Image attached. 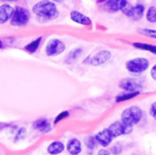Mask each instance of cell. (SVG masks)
Here are the masks:
<instances>
[{
    "label": "cell",
    "mask_w": 156,
    "mask_h": 155,
    "mask_svg": "<svg viewBox=\"0 0 156 155\" xmlns=\"http://www.w3.org/2000/svg\"><path fill=\"white\" fill-rule=\"evenodd\" d=\"M32 11L37 16L47 20L53 19L58 15L56 5L49 0H42L37 2L33 5Z\"/></svg>",
    "instance_id": "obj_1"
},
{
    "label": "cell",
    "mask_w": 156,
    "mask_h": 155,
    "mask_svg": "<svg viewBox=\"0 0 156 155\" xmlns=\"http://www.w3.org/2000/svg\"><path fill=\"white\" fill-rule=\"evenodd\" d=\"M143 118V111L137 106H132L124 110L122 113V122L125 125L133 126L141 122Z\"/></svg>",
    "instance_id": "obj_2"
},
{
    "label": "cell",
    "mask_w": 156,
    "mask_h": 155,
    "mask_svg": "<svg viewBox=\"0 0 156 155\" xmlns=\"http://www.w3.org/2000/svg\"><path fill=\"white\" fill-rule=\"evenodd\" d=\"M150 62L145 58H135L130 59L126 62V69L129 72L133 74H141L147 70L149 68Z\"/></svg>",
    "instance_id": "obj_3"
},
{
    "label": "cell",
    "mask_w": 156,
    "mask_h": 155,
    "mask_svg": "<svg viewBox=\"0 0 156 155\" xmlns=\"http://www.w3.org/2000/svg\"><path fill=\"white\" fill-rule=\"evenodd\" d=\"M30 18V14L27 8L21 6H16L14 10V14L10 19L11 25L15 26H25Z\"/></svg>",
    "instance_id": "obj_4"
},
{
    "label": "cell",
    "mask_w": 156,
    "mask_h": 155,
    "mask_svg": "<svg viewBox=\"0 0 156 155\" xmlns=\"http://www.w3.org/2000/svg\"><path fill=\"white\" fill-rule=\"evenodd\" d=\"M65 49H66V45L64 44L63 41L57 38H53L48 42L45 48V52L49 57H55L62 54L65 51Z\"/></svg>",
    "instance_id": "obj_5"
},
{
    "label": "cell",
    "mask_w": 156,
    "mask_h": 155,
    "mask_svg": "<svg viewBox=\"0 0 156 155\" xmlns=\"http://www.w3.org/2000/svg\"><path fill=\"white\" fill-rule=\"evenodd\" d=\"M112 58V54L108 50H100L99 52L95 53L93 56L87 58L84 62L92 65V66H101L107 63Z\"/></svg>",
    "instance_id": "obj_6"
},
{
    "label": "cell",
    "mask_w": 156,
    "mask_h": 155,
    "mask_svg": "<svg viewBox=\"0 0 156 155\" xmlns=\"http://www.w3.org/2000/svg\"><path fill=\"white\" fill-rule=\"evenodd\" d=\"M144 10H145L144 5L142 4H137L135 5H130L129 4H127V5L122 11L128 17L133 20H139L144 16Z\"/></svg>",
    "instance_id": "obj_7"
},
{
    "label": "cell",
    "mask_w": 156,
    "mask_h": 155,
    "mask_svg": "<svg viewBox=\"0 0 156 155\" xmlns=\"http://www.w3.org/2000/svg\"><path fill=\"white\" fill-rule=\"evenodd\" d=\"M121 89L129 92L140 91L143 89V85L136 79H125L120 82Z\"/></svg>",
    "instance_id": "obj_8"
},
{
    "label": "cell",
    "mask_w": 156,
    "mask_h": 155,
    "mask_svg": "<svg viewBox=\"0 0 156 155\" xmlns=\"http://www.w3.org/2000/svg\"><path fill=\"white\" fill-rule=\"evenodd\" d=\"M95 138L100 145H101L102 147H107L112 143V139L114 137L112 136V134L111 133L109 129H104L101 132H98L96 134Z\"/></svg>",
    "instance_id": "obj_9"
},
{
    "label": "cell",
    "mask_w": 156,
    "mask_h": 155,
    "mask_svg": "<svg viewBox=\"0 0 156 155\" xmlns=\"http://www.w3.org/2000/svg\"><path fill=\"white\" fill-rule=\"evenodd\" d=\"M70 19L73 22L82 26H90L91 24V19L89 16L77 10H73L70 12Z\"/></svg>",
    "instance_id": "obj_10"
},
{
    "label": "cell",
    "mask_w": 156,
    "mask_h": 155,
    "mask_svg": "<svg viewBox=\"0 0 156 155\" xmlns=\"http://www.w3.org/2000/svg\"><path fill=\"white\" fill-rule=\"evenodd\" d=\"M15 8H13L10 5L4 4L0 6V23L5 24L9 19H11L14 14Z\"/></svg>",
    "instance_id": "obj_11"
},
{
    "label": "cell",
    "mask_w": 156,
    "mask_h": 155,
    "mask_svg": "<svg viewBox=\"0 0 156 155\" xmlns=\"http://www.w3.org/2000/svg\"><path fill=\"white\" fill-rule=\"evenodd\" d=\"M127 0H107L106 6L107 9L111 12H118L122 10L127 5Z\"/></svg>",
    "instance_id": "obj_12"
},
{
    "label": "cell",
    "mask_w": 156,
    "mask_h": 155,
    "mask_svg": "<svg viewBox=\"0 0 156 155\" xmlns=\"http://www.w3.org/2000/svg\"><path fill=\"white\" fill-rule=\"evenodd\" d=\"M67 151L71 155H78L81 153V143L78 139H70L67 143Z\"/></svg>",
    "instance_id": "obj_13"
},
{
    "label": "cell",
    "mask_w": 156,
    "mask_h": 155,
    "mask_svg": "<svg viewBox=\"0 0 156 155\" xmlns=\"http://www.w3.org/2000/svg\"><path fill=\"white\" fill-rule=\"evenodd\" d=\"M112 134L113 137H119L121 135H125V125L122 123V122H113L110 127L108 128Z\"/></svg>",
    "instance_id": "obj_14"
},
{
    "label": "cell",
    "mask_w": 156,
    "mask_h": 155,
    "mask_svg": "<svg viewBox=\"0 0 156 155\" xmlns=\"http://www.w3.org/2000/svg\"><path fill=\"white\" fill-rule=\"evenodd\" d=\"M33 127H34V129H36L41 132H48L51 130V125L48 122V121L46 119H39V120L36 121L33 123Z\"/></svg>",
    "instance_id": "obj_15"
},
{
    "label": "cell",
    "mask_w": 156,
    "mask_h": 155,
    "mask_svg": "<svg viewBox=\"0 0 156 155\" xmlns=\"http://www.w3.org/2000/svg\"><path fill=\"white\" fill-rule=\"evenodd\" d=\"M65 149V145L58 141L53 142L48 147V153L51 155H58L61 153Z\"/></svg>",
    "instance_id": "obj_16"
},
{
    "label": "cell",
    "mask_w": 156,
    "mask_h": 155,
    "mask_svg": "<svg viewBox=\"0 0 156 155\" xmlns=\"http://www.w3.org/2000/svg\"><path fill=\"white\" fill-rule=\"evenodd\" d=\"M41 41H42V37H38L37 38L34 39L32 42H30L29 44H27V45L25 47V50H26L27 52L30 53V54L35 53V52L37 50V48H39Z\"/></svg>",
    "instance_id": "obj_17"
},
{
    "label": "cell",
    "mask_w": 156,
    "mask_h": 155,
    "mask_svg": "<svg viewBox=\"0 0 156 155\" xmlns=\"http://www.w3.org/2000/svg\"><path fill=\"white\" fill-rule=\"evenodd\" d=\"M133 46L138 49L141 50H144V51H148L151 52L153 54L156 55V46L154 45H151V44H146V43H142V42H134L133 44Z\"/></svg>",
    "instance_id": "obj_18"
},
{
    "label": "cell",
    "mask_w": 156,
    "mask_h": 155,
    "mask_svg": "<svg viewBox=\"0 0 156 155\" xmlns=\"http://www.w3.org/2000/svg\"><path fill=\"white\" fill-rule=\"evenodd\" d=\"M139 93H140V91H135V92H129V91H127L126 93L120 94L119 96L116 97V102H122V101L129 100L133 99L134 97L138 96Z\"/></svg>",
    "instance_id": "obj_19"
},
{
    "label": "cell",
    "mask_w": 156,
    "mask_h": 155,
    "mask_svg": "<svg viewBox=\"0 0 156 155\" xmlns=\"http://www.w3.org/2000/svg\"><path fill=\"white\" fill-rule=\"evenodd\" d=\"M81 53H82V48H76V49L70 51L69 53V55H68V60H67V62L68 63H70L71 61L76 60L80 57V55H81Z\"/></svg>",
    "instance_id": "obj_20"
},
{
    "label": "cell",
    "mask_w": 156,
    "mask_h": 155,
    "mask_svg": "<svg viewBox=\"0 0 156 155\" xmlns=\"http://www.w3.org/2000/svg\"><path fill=\"white\" fill-rule=\"evenodd\" d=\"M146 19L150 23H155L156 22V7L151 6L146 12Z\"/></svg>",
    "instance_id": "obj_21"
},
{
    "label": "cell",
    "mask_w": 156,
    "mask_h": 155,
    "mask_svg": "<svg viewBox=\"0 0 156 155\" xmlns=\"http://www.w3.org/2000/svg\"><path fill=\"white\" fill-rule=\"evenodd\" d=\"M139 33L146 36V37H152V38H155L156 39V30L154 29H151V28H142L139 30Z\"/></svg>",
    "instance_id": "obj_22"
},
{
    "label": "cell",
    "mask_w": 156,
    "mask_h": 155,
    "mask_svg": "<svg viewBox=\"0 0 156 155\" xmlns=\"http://www.w3.org/2000/svg\"><path fill=\"white\" fill-rule=\"evenodd\" d=\"M97 140L95 137H92V136H90L87 138L86 140V146L88 147V149L90 150H93L95 147H96V143H97Z\"/></svg>",
    "instance_id": "obj_23"
},
{
    "label": "cell",
    "mask_w": 156,
    "mask_h": 155,
    "mask_svg": "<svg viewBox=\"0 0 156 155\" xmlns=\"http://www.w3.org/2000/svg\"><path fill=\"white\" fill-rule=\"evenodd\" d=\"M26 134H27V131H26V129H25V128H21V129H19V131L17 132V133H16V139H15V141H16V142H17V141H19V140H21V139H23V138H25Z\"/></svg>",
    "instance_id": "obj_24"
},
{
    "label": "cell",
    "mask_w": 156,
    "mask_h": 155,
    "mask_svg": "<svg viewBox=\"0 0 156 155\" xmlns=\"http://www.w3.org/2000/svg\"><path fill=\"white\" fill-rule=\"evenodd\" d=\"M69 114L68 111H63V112H61L60 114H58V115L56 117V119H55V121H54V123H58V122L62 121L63 119L69 117Z\"/></svg>",
    "instance_id": "obj_25"
},
{
    "label": "cell",
    "mask_w": 156,
    "mask_h": 155,
    "mask_svg": "<svg viewBox=\"0 0 156 155\" xmlns=\"http://www.w3.org/2000/svg\"><path fill=\"white\" fill-rule=\"evenodd\" d=\"M122 147L120 145V144H116L115 146H113L112 148V153H113V154L115 155H118L119 153H122Z\"/></svg>",
    "instance_id": "obj_26"
},
{
    "label": "cell",
    "mask_w": 156,
    "mask_h": 155,
    "mask_svg": "<svg viewBox=\"0 0 156 155\" xmlns=\"http://www.w3.org/2000/svg\"><path fill=\"white\" fill-rule=\"evenodd\" d=\"M150 114H151V116L156 121V101H154V102L151 105V108H150Z\"/></svg>",
    "instance_id": "obj_27"
},
{
    "label": "cell",
    "mask_w": 156,
    "mask_h": 155,
    "mask_svg": "<svg viewBox=\"0 0 156 155\" xmlns=\"http://www.w3.org/2000/svg\"><path fill=\"white\" fill-rule=\"evenodd\" d=\"M150 73H151V77L153 78V79H154L156 81V64L152 68Z\"/></svg>",
    "instance_id": "obj_28"
},
{
    "label": "cell",
    "mask_w": 156,
    "mask_h": 155,
    "mask_svg": "<svg viewBox=\"0 0 156 155\" xmlns=\"http://www.w3.org/2000/svg\"><path fill=\"white\" fill-rule=\"evenodd\" d=\"M97 155H110V153H109L107 150L102 149V150H100V151H99V153H98V154Z\"/></svg>",
    "instance_id": "obj_29"
},
{
    "label": "cell",
    "mask_w": 156,
    "mask_h": 155,
    "mask_svg": "<svg viewBox=\"0 0 156 155\" xmlns=\"http://www.w3.org/2000/svg\"><path fill=\"white\" fill-rule=\"evenodd\" d=\"M2 1H6V2H15V1H17V0H2Z\"/></svg>",
    "instance_id": "obj_30"
},
{
    "label": "cell",
    "mask_w": 156,
    "mask_h": 155,
    "mask_svg": "<svg viewBox=\"0 0 156 155\" xmlns=\"http://www.w3.org/2000/svg\"><path fill=\"white\" fill-rule=\"evenodd\" d=\"M51 1H54V2H58V3H60V2H62L63 0H51Z\"/></svg>",
    "instance_id": "obj_31"
}]
</instances>
